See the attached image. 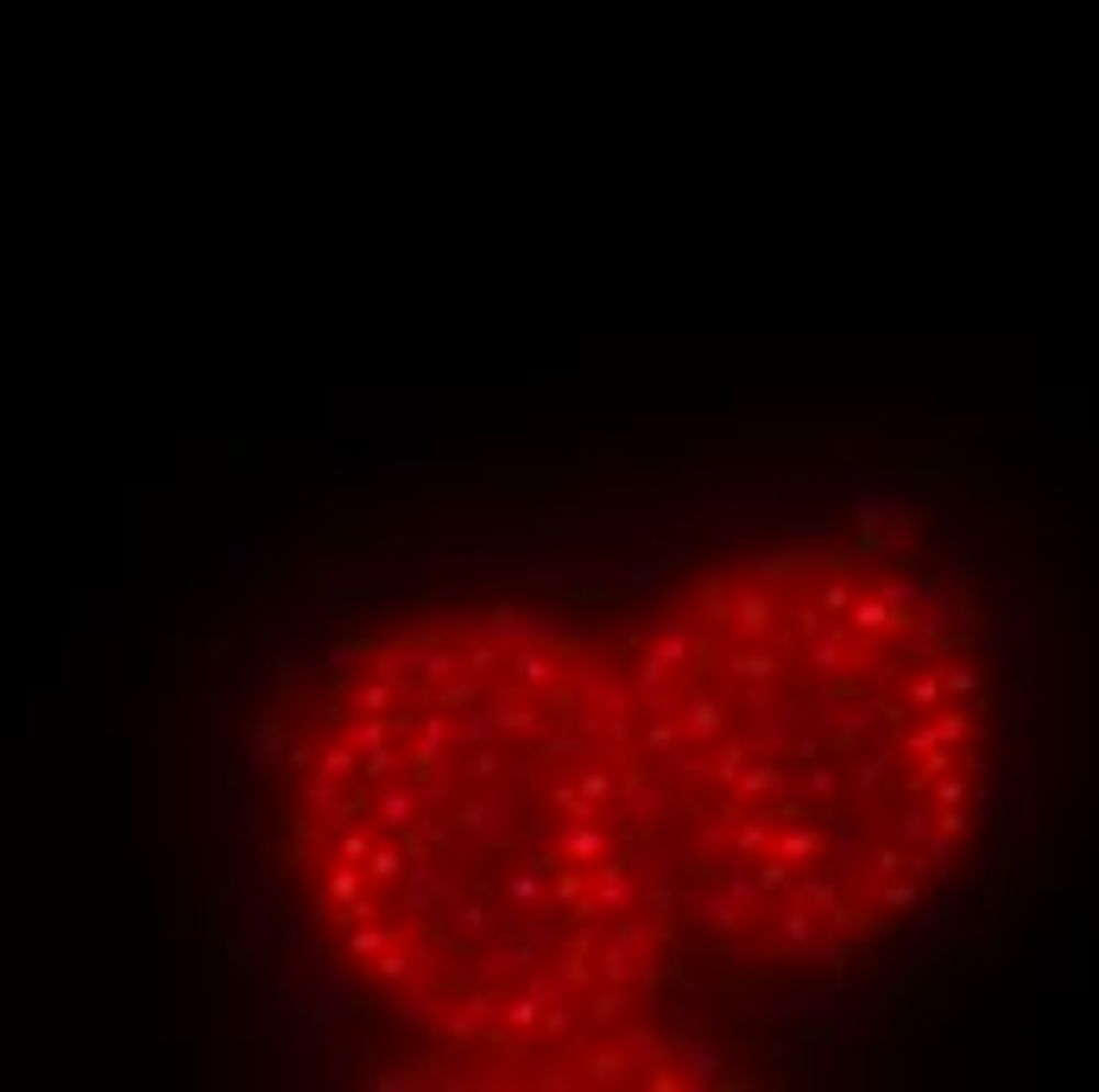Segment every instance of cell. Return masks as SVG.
<instances>
[{"label":"cell","mask_w":1099,"mask_h":1092,"mask_svg":"<svg viewBox=\"0 0 1099 1092\" xmlns=\"http://www.w3.org/2000/svg\"><path fill=\"white\" fill-rule=\"evenodd\" d=\"M500 663H506V644H493V638H486V644H468V651H461V669H468V676H493Z\"/></svg>","instance_id":"cell-37"},{"label":"cell","mask_w":1099,"mask_h":1092,"mask_svg":"<svg viewBox=\"0 0 1099 1092\" xmlns=\"http://www.w3.org/2000/svg\"><path fill=\"white\" fill-rule=\"evenodd\" d=\"M557 612H525L518 619V644H557Z\"/></svg>","instance_id":"cell-41"},{"label":"cell","mask_w":1099,"mask_h":1092,"mask_svg":"<svg viewBox=\"0 0 1099 1092\" xmlns=\"http://www.w3.org/2000/svg\"><path fill=\"white\" fill-rule=\"evenodd\" d=\"M456 928H461V935H486V928H493V897H461V903H456Z\"/></svg>","instance_id":"cell-31"},{"label":"cell","mask_w":1099,"mask_h":1092,"mask_svg":"<svg viewBox=\"0 0 1099 1092\" xmlns=\"http://www.w3.org/2000/svg\"><path fill=\"white\" fill-rule=\"evenodd\" d=\"M247 764H259V770L284 764V713H259L254 720V733H247Z\"/></svg>","instance_id":"cell-16"},{"label":"cell","mask_w":1099,"mask_h":1092,"mask_svg":"<svg viewBox=\"0 0 1099 1092\" xmlns=\"http://www.w3.org/2000/svg\"><path fill=\"white\" fill-rule=\"evenodd\" d=\"M360 657H373V638H335L329 651H323V669H329V676H348Z\"/></svg>","instance_id":"cell-28"},{"label":"cell","mask_w":1099,"mask_h":1092,"mask_svg":"<svg viewBox=\"0 0 1099 1092\" xmlns=\"http://www.w3.org/2000/svg\"><path fill=\"white\" fill-rule=\"evenodd\" d=\"M531 727V713L525 708H512V701H468V713H461V739L468 745H486V739H506V733H525Z\"/></svg>","instance_id":"cell-5"},{"label":"cell","mask_w":1099,"mask_h":1092,"mask_svg":"<svg viewBox=\"0 0 1099 1092\" xmlns=\"http://www.w3.org/2000/svg\"><path fill=\"white\" fill-rule=\"evenodd\" d=\"M500 1023H506V1029H537V1023H543V1004H537L531 991H518V998L506 1004V1016H500Z\"/></svg>","instance_id":"cell-42"},{"label":"cell","mask_w":1099,"mask_h":1092,"mask_svg":"<svg viewBox=\"0 0 1099 1092\" xmlns=\"http://www.w3.org/2000/svg\"><path fill=\"white\" fill-rule=\"evenodd\" d=\"M506 910H512V915L550 910V871H543V865H537V859L512 865V878H506Z\"/></svg>","instance_id":"cell-11"},{"label":"cell","mask_w":1099,"mask_h":1092,"mask_svg":"<svg viewBox=\"0 0 1099 1092\" xmlns=\"http://www.w3.org/2000/svg\"><path fill=\"white\" fill-rule=\"evenodd\" d=\"M720 890L733 897V903H752V890H759V871H752V859H733L727 871H720Z\"/></svg>","instance_id":"cell-36"},{"label":"cell","mask_w":1099,"mask_h":1092,"mask_svg":"<svg viewBox=\"0 0 1099 1092\" xmlns=\"http://www.w3.org/2000/svg\"><path fill=\"white\" fill-rule=\"evenodd\" d=\"M486 1016H493V991H461L449 1011L436 1016V1036L442 1042H468L486 1029Z\"/></svg>","instance_id":"cell-9"},{"label":"cell","mask_w":1099,"mask_h":1092,"mask_svg":"<svg viewBox=\"0 0 1099 1092\" xmlns=\"http://www.w3.org/2000/svg\"><path fill=\"white\" fill-rule=\"evenodd\" d=\"M449 739H456V727H449L442 713H424V720H417V745L405 752L411 777H436V770L449 764Z\"/></svg>","instance_id":"cell-7"},{"label":"cell","mask_w":1099,"mask_h":1092,"mask_svg":"<svg viewBox=\"0 0 1099 1092\" xmlns=\"http://www.w3.org/2000/svg\"><path fill=\"white\" fill-rule=\"evenodd\" d=\"M449 809H456V834L506 840V828H512V802H506V796H500L493 784H474L468 796H456Z\"/></svg>","instance_id":"cell-2"},{"label":"cell","mask_w":1099,"mask_h":1092,"mask_svg":"<svg viewBox=\"0 0 1099 1092\" xmlns=\"http://www.w3.org/2000/svg\"><path fill=\"white\" fill-rule=\"evenodd\" d=\"M367 809L385 821V834H399V828H411V821L424 814V789H417V777H411V770H405V777L392 770L385 784H367Z\"/></svg>","instance_id":"cell-3"},{"label":"cell","mask_w":1099,"mask_h":1092,"mask_svg":"<svg viewBox=\"0 0 1099 1092\" xmlns=\"http://www.w3.org/2000/svg\"><path fill=\"white\" fill-rule=\"evenodd\" d=\"M727 619H740V632H771V594L765 587H745L740 600L727 607Z\"/></svg>","instance_id":"cell-24"},{"label":"cell","mask_w":1099,"mask_h":1092,"mask_svg":"<svg viewBox=\"0 0 1099 1092\" xmlns=\"http://www.w3.org/2000/svg\"><path fill=\"white\" fill-rule=\"evenodd\" d=\"M752 865H759V885H765V890H784V885H790L784 859H752Z\"/></svg>","instance_id":"cell-49"},{"label":"cell","mask_w":1099,"mask_h":1092,"mask_svg":"<svg viewBox=\"0 0 1099 1092\" xmlns=\"http://www.w3.org/2000/svg\"><path fill=\"white\" fill-rule=\"evenodd\" d=\"M897 834H904V840H929V834H935V809H904V814H897Z\"/></svg>","instance_id":"cell-45"},{"label":"cell","mask_w":1099,"mask_h":1092,"mask_svg":"<svg viewBox=\"0 0 1099 1092\" xmlns=\"http://www.w3.org/2000/svg\"><path fill=\"white\" fill-rule=\"evenodd\" d=\"M399 1011H405L411 1029H436V1016L449 1011V991H442V986H417L405 1004H399Z\"/></svg>","instance_id":"cell-21"},{"label":"cell","mask_w":1099,"mask_h":1092,"mask_svg":"<svg viewBox=\"0 0 1099 1092\" xmlns=\"http://www.w3.org/2000/svg\"><path fill=\"white\" fill-rule=\"evenodd\" d=\"M310 770H316V777H329V784H348V777H360V752H355V745H348L341 733H335L329 745L310 758Z\"/></svg>","instance_id":"cell-18"},{"label":"cell","mask_w":1099,"mask_h":1092,"mask_svg":"<svg viewBox=\"0 0 1099 1092\" xmlns=\"http://www.w3.org/2000/svg\"><path fill=\"white\" fill-rule=\"evenodd\" d=\"M910 695H917V708H935V701H942V676H922Z\"/></svg>","instance_id":"cell-51"},{"label":"cell","mask_w":1099,"mask_h":1092,"mask_svg":"<svg viewBox=\"0 0 1099 1092\" xmlns=\"http://www.w3.org/2000/svg\"><path fill=\"white\" fill-rule=\"evenodd\" d=\"M582 897H588V871L563 859L557 871H550V910H575Z\"/></svg>","instance_id":"cell-23"},{"label":"cell","mask_w":1099,"mask_h":1092,"mask_svg":"<svg viewBox=\"0 0 1099 1092\" xmlns=\"http://www.w3.org/2000/svg\"><path fill=\"white\" fill-rule=\"evenodd\" d=\"M683 745V727H676V713H664V720H651L639 733V752H651V758H670Z\"/></svg>","instance_id":"cell-29"},{"label":"cell","mask_w":1099,"mask_h":1092,"mask_svg":"<svg viewBox=\"0 0 1099 1092\" xmlns=\"http://www.w3.org/2000/svg\"><path fill=\"white\" fill-rule=\"evenodd\" d=\"M341 935H348V941H341V947H348V960H373L385 941H405V928H392V922H380V915H360V922H348Z\"/></svg>","instance_id":"cell-14"},{"label":"cell","mask_w":1099,"mask_h":1092,"mask_svg":"<svg viewBox=\"0 0 1099 1092\" xmlns=\"http://www.w3.org/2000/svg\"><path fill=\"white\" fill-rule=\"evenodd\" d=\"M367 853H373V834H367V828H355V834L335 840V859H341V865H360Z\"/></svg>","instance_id":"cell-46"},{"label":"cell","mask_w":1099,"mask_h":1092,"mask_svg":"<svg viewBox=\"0 0 1099 1092\" xmlns=\"http://www.w3.org/2000/svg\"><path fill=\"white\" fill-rule=\"evenodd\" d=\"M670 1067H683V1073H676L683 1087H715V1080H720V1048L702 1036V1029H695V1036H676Z\"/></svg>","instance_id":"cell-8"},{"label":"cell","mask_w":1099,"mask_h":1092,"mask_svg":"<svg viewBox=\"0 0 1099 1092\" xmlns=\"http://www.w3.org/2000/svg\"><path fill=\"white\" fill-rule=\"evenodd\" d=\"M777 669H784V663L771 657V651H740V657H727V676H733V683H771Z\"/></svg>","instance_id":"cell-27"},{"label":"cell","mask_w":1099,"mask_h":1092,"mask_svg":"<svg viewBox=\"0 0 1099 1092\" xmlns=\"http://www.w3.org/2000/svg\"><path fill=\"white\" fill-rule=\"evenodd\" d=\"M557 986L575 991V998H588V991L601 986V972H594V954H582V947H563V954H557Z\"/></svg>","instance_id":"cell-20"},{"label":"cell","mask_w":1099,"mask_h":1092,"mask_svg":"<svg viewBox=\"0 0 1099 1092\" xmlns=\"http://www.w3.org/2000/svg\"><path fill=\"white\" fill-rule=\"evenodd\" d=\"M676 727H683V739H695V745H715V739H727V708H720L715 695H689L683 713H676Z\"/></svg>","instance_id":"cell-12"},{"label":"cell","mask_w":1099,"mask_h":1092,"mask_svg":"<svg viewBox=\"0 0 1099 1092\" xmlns=\"http://www.w3.org/2000/svg\"><path fill=\"white\" fill-rule=\"evenodd\" d=\"M626 1061H644V1067H664L670 1061V1048L658 1036H632L626 1042Z\"/></svg>","instance_id":"cell-44"},{"label":"cell","mask_w":1099,"mask_h":1092,"mask_svg":"<svg viewBox=\"0 0 1099 1092\" xmlns=\"http://www.w3.org/2000/svg\"><path fill=\"white\" fill-rule=\"evenodd\" d=\"M872 871H885V878L904 871V846H878V853H872Z\"/></svg>","instance_id":"cell-50"},{"label":"cell","mask_w":1099,"mask_h":1092,"mask_svg":"<svg viewBox=\"0 0 1099 1092\" xmlns=\"http://www.w3.org/2000/svg\"><path fill=\"white\" fill-rule=\"evenodd\" d=\"M619 1011H626V991H619V986H594L588 991V1023H594V1029H607Z\"/></svg>","instance_id":"cell-32"},{"label":"cell","mask_w":1099,"mask_h":1092,"mask_svg":"<svg viewBox=\"0 0 1099 1092\" xmlns=\"http://www.w3.org/2000/svg\"><path fill=\"white\" fill-rule=\"evenodd\" d=\"M411 966H417V960H411L405 947H399V941H385L380 954H373V960H367V972H373V979H380V986H405V979H411Z\"/></svg>","instance_id":"cell-26"},{"label":"cell","mask_w":1099,"mask_h":1092,"mask_svg":"<svg viewBox=\"0 0 1099 1092\" xmlns=\"http://www.w3.org/2000/svg\"><path fill=\"white\" fill-rule=\"evenodd\" d=\"M500 770H506V758H500V745L486 739V745H468V758H461V784L474 789V784H500Z\"/></svg>","instance_id":"cell-22"},{"label":"cell","mask_w":1099,"mask_h":1092,"mask_svg":"<svg viewBox=\"0 0 1099 1092\" xmlns=\"http://www.w3.org/2000/svg\"><path fill=\"white\" fill-rule=\"evenodd\" d=\"M392 727H399L392 713H348V720H341L335 733L348 739L355 752H380V745H392Z\"/></svg>","instance_id":"cell-17"},{"label":"cell","mask_w":1099,"mask_h":1092,"mask_svg":"<svg viewBox=\"0 0 1099 1092\" xmlns=\"http://www.w3.org/2000/svg\"><path fill=\"white\" fill-rule=\"evenodd\" d=\"M644 657L664 663V669H683V663H689V626H683V619H658V626H651V644H644Z\"/></svg>","instance_id":"cell-15"},{"label":"cell","mask_w":1099,"mask_h":1092,"mask_svg":"<svg viewBox=\"0 0 1099 1092\" xmlns=\"http://www.w3.org/2000/svg\"><path fill=\"white\" fill-rule=\"evenodd\" d=\"M405 865H411V853L399 846V840H373V853L360 859V871H367V885H373V890H385V897H392V885L405 878Z\"/></svg>","instance_id":"cell-13"},{"label":"cell","mask_w":1099,"mask_h":1092,"mask_svg":"<svg viewBox=\"0 0 1099 1092\" xmlns=\"http://www.w3.org/2000/svg\"><path fill=\"white\" fill-rule=\"evenodd\" d=\"M740 853H765V821H745L740 828Z\"/></svg>","instance_id":"cell-52"},{"label":"cell","mask_w":1099,"mask_h":1092,"mask_svg":"<svg viewBox=\"0 0 1099 1092\" xmlns=\"http://www.w3.org/2000/svg\"><path fill=\"white\" fill-rule=\"evenodd\" d=\"M518 619H525L518 607H493L481 619V638H493V644H518Z\"/></svg>","instance_id":"cell-38"},{"label":"cell","mask_w":1099,"mask_h":1092,"mask_svg":"<svg viewBox=\"0 0 1099 1092\" xmlns=\"http://www.w3.org/2000/svg\"><path fill=\"white\" fill-rule=\"evenodd\" d=\"M512 683L543 695V688H557V644H512Z\"/></svg>","instance_id":"cell-10"},{"label":"cell","mask_w":1099,"mask_h":1092,"mask_svg":"<svg viewBox=\"0 0 1099 1092\" xmlns=\"http://www.w3.org/2000/svg\"><path fill=\"white\" fill-rule=\"evenodd\" d=\"M537 1087H550V1092H575V1087H588V1080H582V1073H569L563 1055H543V1061H537Z\"/></svg>","instance_id":"cell-35"},{"label":"cell","mask_w":1099,"mask_h":1092,"mask_svg":"<svg viewBox=\"0 0 1099 1092\" xmlns=\"http://www.w3.org/2000/svg\"><path fill=\"white\" fill-rule=\"evenodd\" d=\"M619 1073H626V1055H614V1048H594L588 1067H582V1080H594V1087H614Z\"/></svg>","instance_id":"cell-39"},{"label":"cell","mask_w":1099,"mask_h":1092,"mask_svg":"<svg viewBox=\"0 0 1099 1092\" xmlns=\"http://www.w3.org/2000/svg\"><path fill=\"white\" fill-rule=\"evenodd\" d=\"M557 853H563L569 865L594 871V865L614 853V828L601 821V809H594V814H575V821H563V834H557Z\"/></svg>","instance_id":"cell-4"},{"label":"cell","mask_w":1099,"mask_h":1092,"mask_svg":"<svg viewBox=\"0 0 1099 1092\" xmlns=\"http://www.w3.org/2000/svg\"><path fill=\"white\" fill-rule=\"evenodd\" d=\"M348 701H355V713H392L399 701H405V688H399V683H380V676H373V683H360ZM392 720H399V713H392Z\"/></svg>","instance_id":"cell-25"},{"label":"cell","mask_w":1099,"mask_h":1092,"mask_svg":"<svg viewBox=\"0 0 1099 1092\" xmlns=\"http://www.w3.org/2000/svg\"><path fill=\"white\" fill-rule=\"evenodd\" d=\"M771 941L790 947V954H803V947H809V915H784V922L771 928Z\"/></svg>","instance_id":"cell-43"},{"label":"cell","mask_w":1099,"mask_h":1092,"mask_svg":"<svg viewBox=\"0 0 1099 1092\" xmlns=\"http://www.w3.org/2000/svg\"><path fill=\"white\" fill-rule=\"evenodd\" d=\"M405 764V752L399 745H380V752H360V784H385L392 770Z\"/></svg>","instance_id":"cell-34"},{"label":"cell","mask_w":1099,"mask_h":1092,"mask_svg":"<svg viewBox=\"0 0 1099 1092\" xmlns=\"http://www.w3.org/2000/svg\"><path fill=\"white\" fill-rule=\"evenodd\" d=\"M841 657H846V638L841 632H816V651H809L816 676H841Z\"/></svg>","instance_id":"cell-33"},{"label":"cell","mask_w":1099,"mask_h":1092,"mask_svg":"<svg viewBox=\"0 0 1099 1092\" xmlns=\"http://www.w3.org/2000/svg\"><path fill=\"white\" fill-rule=\"evenodd\" d=\"M607 941H614V947H632V954H651L658 928H651V922H639V915H619L614 928H607Z\"/></svg>","instance_id":"cell-30"},{"label":"cell","mask_w":1099,"mask_h":1092,"mask_svg":"<svg viewBox=\"0 0 1099 1092\" xmlns=\"http://www.w3.org/2000/svg\"><path fill=\"white\" fill-rule=\"evenodd\" d=\"M658 575H664V562L651 556V562H632V575H626V594H651L658 587Z\"/></svg>","instance_id":"cell-48"},{"label":"cell","mask_w":1099,"mask_h":1092,"mask_svg":"<svg viewBox=\"0 0 1099 1092\" xmlns=\"http://www.w3.org/2000/svg\"><path fill=\"white\" fill-rule=\"evenodd\" d=\"M594 972H601V986H619V991H651L658 979H664V966L658 960H644V954H632V947H594Z\"/></svg>","instance_id":"cell-6"},{"label":"cell","mask_w":1099,"mask_h":1092,"mask_svg":"<svg viewBox=\"0 0 1099 1092\" xmlns=\"http://www.w3.org/2000/svg\"><path fill=\"white\" fill-rule=\"evenodd\" d=\"M917 903V885H885V910H910Z\"/></svg>","instance_id":"cell-53"},{"label":"cell","mask_w":1099,"mask_h":1092,"mask_svg":"<svg viewBox=\"0 0 1099 1092\" xmlns=\"http://www.w3.org/2000/svg\"><path fill=\"white\" fill-rule=\"evenodd\" d=\"M816 853H821V828H809L803 814H790V821H784V834H777V859L803 865V859H816Z\"/></svg>","instance_id":"cell-19"},{"label":"cell","mask_w":1099,"mask_h":1092,"mask_svg":"<svg viewBox=\"0 0 1099 1092\" xmlns=\"http://www.w3.org/2000/svg\"><path fill=\"white\" fill-rule=\"evenodd\" d=\"M254 935H291V910L279 915V903H259V915H254Z\"/></svg>","instance_id":"cell-47"},{"label":"cell","mask_w":1099,"mask_h":1092,"mask_svg":"<svg viewBox=\"0 0 1099 1092\" xmlns=\"http://www.w3.org/2000/svg\"><path fill=\"white\" fill-rule=\"evenodd\" d=\"M392 903H399V915H405V922H424L430 910L456 903V878H442V865H430V859H411L405 878L392 885Z\"/></svg>","instance_id":"cell-1"},{"label":"cell","mask_w":1099,"mask_h":1092,"mask_svg":"<svg viewBox=\"0 0 1099 1092\" xmlns=\"http://www.w3.org/2000/svg\"><path fill=\"white\" fill-rule=\"evenodd\" d=\"M607 600H614L607 587H575V594H569V607H607Z\"/></svg>","instance_id":"cell-54"},{"label":"cell","mask_w":1099,"mask_h":1092,"mask_svg":"<svg viewBox=\"0 0 1099 1092\" xmlns=\"http://www.w3.org/2000/svg\"><path fill=\"white\" fill-rule=\"evenodd\" d=\"M702 922H708V928H740V922H745V903H733V897L720 890V897H708V903H702Z\"/></svg>","instance_id":"cell-40"}]
</instances>
